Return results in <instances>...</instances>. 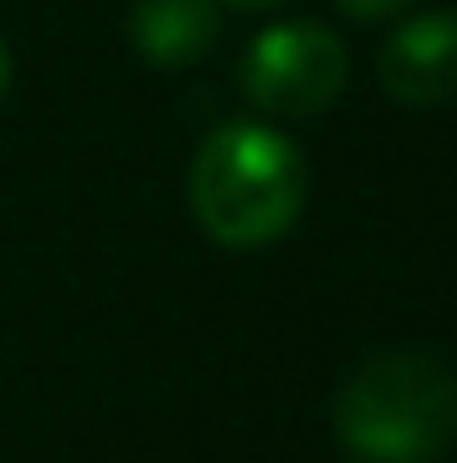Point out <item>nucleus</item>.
Wrapping results in <instances>:
<instances>
[{"mask_svg":"<svg viewBox=\"0 0 457 463\" xmlns=\"http://www.w3.org/2000/svg\"><path fill=\"white\" fill-rule=\"evenodd\" d=\"M221 38V5L216 0H140L129 16V43L145 65L178 71L216 49Z\"/></svg>","mask_w":457,"mask_h":463,"instance_id":"nucleus-5","label":"nucleus"},{"mask_svg":"<svg viewBox=\"0 0 457 463\" xmlns=\"http://www.w3.org/2000/svg\"><path fill=\"white\" fill-rule=\"evenodd\" d=\"M216 5H237V11H269V5H280V0H216Z\"/></svg>","mask_w":457,"mask_h":463,"instance_id":"nucleus-8","label":"nucleus"},{"mask_svg":"<svg viewBox=\"0 0 457 463\" xmlns=\"http://www.w3.org/2000/svg\"><path fill=\"white\" fill-rule=\"evenodd\" d=\"M344 16H355V22H382V16H393V11H404L409 0H334Z\"/></svg>","mask_w":457,"mask_h":463,"instance_id":"nucleus-6","label":"nucleus"},{"mask_svg":"<svg viewBox=\"0 0 457 463\" xmlns=\"http://www.w3.org/2000/svg\"><path fill=\"white\" fill-rule=\"evenodd\" d=\"M334 437L366 463H431L457 442V377L436 355H371L334 393Z\"/></svg>","mask_w":457,"mask_h":463,"instance_id":"nucleus-2","label":"nucleus"},{"mask_svg":"<svg viewBox=\"0 0 457 463\" xmlns=\"http://www.w3.org/2000/svg\"><path fill=\"white\" fill-rule=\"evenodd\" d=\"M360 463H366V458H360Z\"/></svg>","mask_w":457,"mask_h":463,"instance_id":"nucleus-9","label":"nucleus"},{"mask_svg":"<svg viewBox=\"0 0 457 463\" xmlns=\"http://www.w3.org/2000/svg\"><path fill=\"white\" fill-rule=\"evenodd\" d=\"M189 205L221 248H264L291 232L307 205V156L291 135L253 118H231L194 151Z\"/></svg>","mask_w":457,"mask_h":463,"instance_id":"nucleus-1","label":"nucleus"},{"mask_svg":"<svg viewBox=\"0 0 457 463\" xmlns=\"http://www.w3.org/2000/svg\"><path fill=\"white\" fill-rule=\"evenodd\" d=\"M5 87H11V49H5V38H0V98H5Z\"/></svg>","mask_w":457,"mask_h":463,"instance_id":"nucleus-7","label":"nucleus"},{"mask_svg":"<svg viewBox=\"0 0 457 463\" xmlns=\"http://www.w3.org/2000/svg\"><path fill=\"white\" fill-rule=\"evenodd\" d=\"M350 81V54L323 22H275L242 49V98L275 118L323 114Z\"/></svg>","mask_w":457,"mask_h":463,"instance_id":"nucleus-3","label":"nucleus"},{"mask_svg":"<svg viewBox=\"0 0 457 463\" xmlns=\"http://www.w3.org/2000/svg\"><path fill=\"white\" fill-rule=\"evenodd\" d=\"M377 76L387 87V98L409 103V109H431L457 98V11H420L409 22L393 27V38L382 43Z\"/></svg>","mask_w":457,"mask_h":463,"instance_id":"nucleus-4","label":"nucleus"}]
</instances>
